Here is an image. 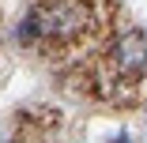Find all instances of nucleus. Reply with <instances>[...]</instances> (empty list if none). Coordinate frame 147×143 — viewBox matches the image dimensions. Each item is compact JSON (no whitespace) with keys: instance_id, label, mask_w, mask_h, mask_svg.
Here are the masks:
<instances>
[{"instance_id":"f257e3e1","label":"nucleus","mask_w":147,"mask_h":143,"mask_svg":"<svg viewBox=\"0 0 147 143\" xmlns=\"http://www.w3.org/2000/svg\"><path fill=\"white\" fill-rule=\"evenodd\" d=\"M87 23V11L79 4H57L49 11H34L26 19L23 34H49V38H68Z\"/></svg>"},{"instance_id":"f03ea898","label":"nucleus","mask_w":147,"mask_h":143,"mask_svg":"<svg viewBox=\"0 0 147 143\" xmlns=\"http://www.w3.org/2000/svg\"><path fill=\"white\" fill-rule=\"evenodd\" d=\"M113 60H117V68H121L125 75H140L143 64H147V34L143 30L121 34L117 45H113Z\"/></svg>"}]
</instances>
